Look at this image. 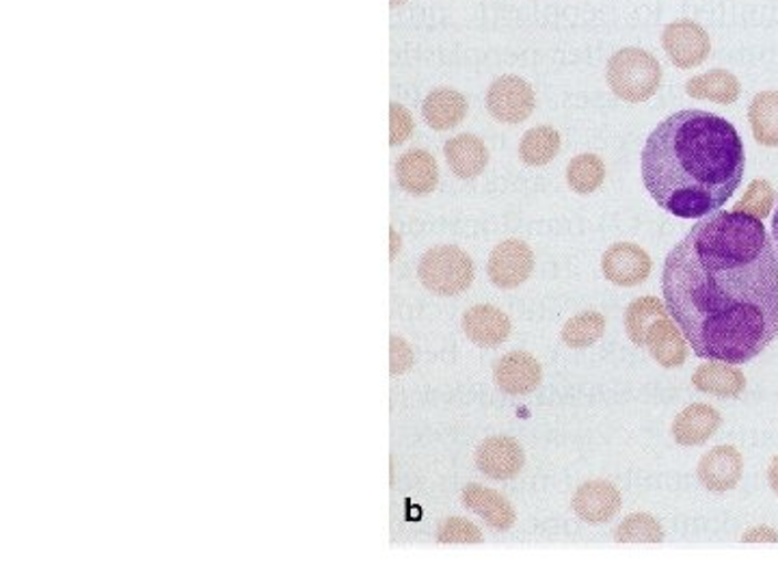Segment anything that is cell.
<instances>
[{
  "label": "cell",
  "instance_id": "cell-1",
  "mask_svg": "<svg viewBox=\"0 0 778 584\" xmlns=\"http://www.w3.org/2000/svg\"><path fill=\"white\" fill-rule=\"evenodd\" d=\"M662 292L701 359L746 364L778 338V255L761 219L718 210L675 244Z\"/></svg>",
  "mask_w": 778,
  "mask_h": 584
},
{
  "label": "cell",
  "instance_id": "cell-2",
  "mask_svg": "<svg viewBox=\"0 0 778 584\" xmlns=\"http://www.w3.org/2000/svg\"><path fill=\"white\" fill-rule=\"evenodd\" d=\"M744 165V144L735 126L696 108L660 122L640 158L646 191L680 219L718 212L742 185Z\"/></svg>",
  "mask_w": 778,
  "mask_h": 584
},
{
  "label": "cell",
  "instance_id": "cell-3",
  "mask_svg": "<svg viewBox=\"0 0 778 584\" xmlns=\"http://www.w3.org/2000/svg\"><path fill=\"white\" fill-rule=\"evenodd\" d=\"M606 79L614 96L630 104H640L658 94L662 85V65L646 50L623 49L610 56Z\"/></svg>",
  "mask_w": 778,
  "mask_h": 584
},
{
  "label": "cell",
  "instance_id": "cell-4",
  "mask_svg": "<svg viewBox=\"0 0 778 584\" xmlns=\"http://www.w3.org/2000/svg\"><path fill=\"white\" fill-rule=\"evenodd\" d=\"M420 282L439 296H454L467 291L474 282V260L456 244H438L429 249L418 267Z\"/></svg>",
  "mask_w": 778,
  "mask_h": 584
},
{
  "label": "cell",
  "instance_id": "cell-5",
  "mask_svg": "<svg viewBox=\"0 0 778 584\" xmlns=\"http://www.w3.org/2000/svg\"><path fill=\"white\" fill-rule=\"evenodd\" d=\"M536 106L533 85L522 76L506 74L491 83L486 92V111L493 119L502 124H522L526 122Z\"/></svg>",
  "mask_w": 778,
  "mask_h": 584
},
{
  "label": "cell",
  "instance_id": "cell-6",
  "mask_svg": "<svg viewBox=\"0 0 778 584\" xmlns=\"http://www.w3.org/2000/svg\"><path fill=\"white\" fill-rule=\"evenodd\" d=\"M533 271H535V253L530 244L519 239H508L504 243L495 244L486 262L488 280L504 291L526 284Z\"/></svg>",
  "mask_w": 778,
  "mask_h": 584
},
{
  "label": "cell",
  "instance_id": "cell-7",
  "mask_svg": "<svg viewBox=\"0 0 778 584\" xmlns=\"http://www.w3.org/2000/svg\"><path fill=\"white\" fill-rule=\"evenodd\" d=\"M662 46H664V52L669 54L671 63L680 70H692V67L701 65L712 52V42H709L707 31L690 18L675 20L664 29Z\"/></svg>",
  "mask_w": 778,
  "mask_h": 584
},
{
  "label": "cell",
  "instance_id": "cell-8",
  "mask_svg": "<svg viewBox=\"0 0 778 584\" xmlns=\"http://www.w3.org/2000/svg\"><path fill=\"white\" fill-rule=\"evenodd\" d=\"M653 269L651 255L635 243H614L601 258L603 278L621 289H633L649 280Z\"/></svg>",
  "mask_w": 778,
  "mask_h": 584
},
{
  "label": "cell",
  "instance_id": "cell-9",
  "mask_svg": "<svg viewBox=\"0 0 778 584\" xmlns=\"http://www.w3.org/2000/svg\"><path fill=\"white\" fill-rule=\"evenodd\" d=\"M526 463L522 444L511 436H491L476 450V468L493 481L515 479Z\"/></svg>",
  "mask_w": 778,
  "mask_h": 584
},
{
  "label": "cell",
  "instance_id": "cell-10",
  "mask_svg": "<svg viewBox=\"0 0 778 584\" xmlns=\"http://www.w3.org/2000/svg\"><path fill=\"white\" fill-rule=\"evenodd\" d=\"M493 382L508 396H526L543 382L540 362L528 351H511L495 362Z\"/></svg>",
  "mask_w": 778,
  "mask_h": 584
},
{
  "label": "cell",
  "instance_id": "cell-11",
  "mask_svg": "<svg viewBox=\"0 0 778 584\" xmlns=\"http://www.w3.org/2000/svg\"><path fill=\"white\" fill-rule=\"evenodd\" d=\"M623 507V496L619 487L610 481H586L576 489L571 509L586 524H606Z\"/></svg>",
  "mask_w": 778,
  "mask_h": 584
},
{
  "label": "cell",
  "instance_id": "cell-12",
  "mask_svg": "<svg viewBox=\"0 0 778 584\" xmlns=\"http://www.w3.org/2000/svg\"><path fill=\"white\" fill-rule=\"evenodd\" d=\"M701 486L709 491L725 493L739 486L744 474V459L735 446H716L705 452L696 468Z\"/></svg>",
  "mask_w": 778,
  "mask_h": 584
},
{
  "label": "cell",
  "instance_id": "cell-13",
  "mask_svg": "<svg viewBox=\"0 0 778 584\" xmlns=\"http://www.w3.org/2000/svg\"><path fill=\"white\" fill-rule=\"evenodd\" d=\"M463 332L467 336V341L474 342L476 346H485V348H495L502 342L508 341L513 325L506 312H502L495 305L481 303L470 307L463 314Z\"/></svg>",
  "mask_w": 778,
  "mask_h": 584
},
{
  "label": "cell",
  "instance_id": "cell-14",
  "mask_svg": "<svg viewBox=\"0 0 778 584\" xmlns=\"http://www.w3.org/2000/svg\"><path fill=\"white\" fill-rule=\"evenodd\" d=\"M644 346L662 368H680L685 364L690 353V342L685 341L683 332L671 319V314L658 319L649 327Z\"/></svg>",
  "mask_w": 778,
  "mask_h": 584
},
{
  "label": "cell",
  "instance_id": "cell-15",
  "mask_svg": "<svg viewBox=\"0 0 778 584\" xmlns=\"http://www.w3.org/2000/svg\"><path fill=\"white\" fill-rule=\"evenodd\" d=\"M396 180L411 195H429L439 182V165L427 149H409L396 163Z\"/></svg>",
  "mask_w": 778,
  "mask_h": 584
},
{
  "label": "cell",
  "instance_id": "cell-16",
  "mask_svg": "<svg viewBox=\"0 0 778 584\" xmlns=\"http://www.w3.org/2000/svg\"><path fill=\"white\" fill-rule=\"evenodd\" d=\"M723 425V416L707 403L687 405L673 423V438L680 446H701L714 438Z\"/></svg>",
  "mask_w": 778,
  "mask_h": 584
},
{
  "label": "cell",
  "instance_id": "cell-17",
  "mask_svg": "<svg viewBox=\"0 0 778 584\" xmlns=\"http://www.w3.org/2000/svg\"><path fill=\"white\" fill-rule=\"evenodd\" d=\"M463 504L470 511H474L479 518H483L493 531H508L517 520L515 507L508 502V498L491 487L476 486V483L465 487Z\"/></svg>",
  "mask_w": 778,
  "mask_h": 584
},
{
  "label": "cell",
  "instance_id": "cell-18",
  "mask_svg": "<svg viewBox=\"0 0 778 584\" xmlns=\"http://www.w3.org/2000/svg\"><path fill=\"white\" fill-rule=\"evenodd\" d=\"M692 386L718 398H739L746 389V377L735 364L707 359V364H701L694 371Z\"/></svg>",
  "mask_w": 778,
  "mask_h": 584
},
{
  "label": "cell",
  "instance_id": "cell-19",
  "mask_svg": "<svg viewBox=\"0 0 778 584\" xmlns=\"http://www.w3.org/2000/svg\"><path fill=\"white\" fill-rule=\"evenodd\" d=\"M450 171L461 180H472L481 176L488 165V149L476 135H459L443 146Z\"/></svg>",
  "mask_w": 778,
  "mask_h": 584
},
{
  "label": "cell",
  "instance_id": "cell-20",
  "mask_svg": "<svg viewBox=\"0 0 778 584\" xmlns=\"http://www.w3.org/2000/svg\"><path fill=\"white\" fill-rule=\"evenodd\" d=\"M467 108H470L467 97L461 92L450 87H439L424 97L422 115L433 131L443 133V131L456 128L465 119Z\"/></svg>",
  "mask_w": 778,
  "mask_h": 584
},
{
  "label": "cell",
  "instance_id": "cell-21",
  "mask_svg": "<svg viewBox=\"0 0 778 584\" xmlns=\"http://www.w3.org/2000/svg\"><path fill=\"white\" fill-rule=\"evenodd\" d=\"M742 92V85L735 74L727 70H709L685 83V94L696 100H709L718 104H733Z\"/></svg>",
  "mask_w": 778,
  "mask_h": 584
},
{
  "label": "cell",
  "instance_id": "cell-22",
  "mask_svg": "<svg viewBox=\"0 0 778 584\" xmlns=\"http://www.w3.org/2000/svg\"><path fill=\"white\" fill-rule=\"evenodd\" d=\"M748 122L757 144L778 147V92H761L753 97Z\"/></svg>",
  "mask_w": 778,
  "mask_h": 584
},
{
  "label": "cell",
  "instance_id": "cell-23",
  "mask_svg": "<svg viewBox=\"0 0 778 584\" xmlns=\"http://www.w3.org/2000/svg\"><path fill=\"white\" fill-rule=\"evenodd\" d=\"M563 146L560 133L551 126H536L530 128L519 144V158L530 167L549 165Z\"/></svg>",
  "mask_w": 778,
  "mask_h": 584
},
{
  "label": "cell",
  "instance_id": "cell-24",
  "mask_svg": "<svg viewBox=\"0 0 778 584\" xmlns=\"http://www.w3.org/2000/svg\"><path fill=\"white\" fill-rule=\"evenodd\" d=\"M662 316H669L666 301H660L658 296L633 299L632 303L628 305V312H625V330H628L630 341L635 346H644L649 327Z\"/></svg>",
  "mask_w": 778,
  "mask_h": 584
},
{
  "label": "cell",
  "instance_id": "cell-25",
  "mask_svg": "<svg viewBox=\"0 0 778 584\" xmlns=\"http://www.w3.org/2000/svg\"><path fill=\"white\" fill-rule=\"evenodd\" d=\"M606 182V163L597 154H580L567 165V185L571 191L590 195Z\"/></svg>",
  "mask_w": 778,
  "mask_h": 584
},
{
  "label": "cell",
  "instance_id": "cell-26",
  "mask_svg": "<svg viewBox=\"0 0 778 584\" xmlns=\"http://www.w3.org/2000/svg\"><path fill=\"white\" fill-rule=\"evenodd\" d=\"M603 334H606V316L601 312L588 310V312H580V314L571 316L565 323L560 338L567 346L580 351V348H588L595 342L601 341Z\"/></svg>",
  "mask_w": 778,
  "mask_h": 584
},
{
  "label": "cell",
  "instance_id": "cell-27",
  "mask_svg": "<svg viewBox=\"0 0 778 584\" xmlns=\"http://www.w3.org/2000/svg\"><path fill=\"white\" fill-rule=\"evenodd\" d=\"M614 541L617 543H662L664 529L649 513H632L617 526Z\"/></svg>",
  "mask_w": 778,
  "mask_h": 584
},
{
  "label": "cell",
  "instance_id": "cell-28",
  "mask_svg": "<svg viewBox=\"0 0 778 584\" xmlns=\"http://www.w3.org/2000/svg\"><path fill=\"white\" fill-rule=\"evenodd\" d=\"M775 201H777V194L768 180H753L744 197L735 204V210L764 221L772 212Z\"/></svg>",
  "mask_w": 778,
  "mask_h": 584
},
{
  "label": "cell",
  "instance_id": "cell-29",
  "mask_svg": "<svg viewBox=\"0 0 778 584\" xmlns=\"http://www.w3.org/2000/svg\"><path fill=\"white\" fill-rule=\"evenodd\" d=\"M483 539V531L463 518L445 520L438 531L439 543H481Z\"/></svg>",
  "mask_w": 778,
  "mask_h": 584
},
{
  "label": "cell",
  "instance_id": "cell-30",
  "mask_svg": "<svg viewBox=\"0 0 778 584\" xmlns=\"http://www.w3.org/2000/svg\"><path fill=\"white\" fill-rule=\"evenodd\" d=\"M413 128H416V122L409 108L398 102H391L389 104V146H400L407 139H411Z\"/></svg>",
  "mask_w": 778,
  "mask_h": 584
},
{
  "label": "cell",
  "instance_id": "cell-31",
  "mask_svg": "<svg viewBox=\"0 0 778 584\" xmlns=\"http://www.w3.org/2000/svg\"><path fill=\"white\" fill-rule=\"evenodd\" d=\"M389 373L396 377V375H402L407 373L411 366H413V348L409 346V342L398 338V336H391V342H389Z\"/></svg>",
  "mask_w": 778,
  "mask_h": 584
},
{
  "label": "cell",
  "instance_id": "cell-32",
  "mask_svg": "<svg viewBox=\"0 0 778 584\" xmlns=\"http://www.w3.org/2000/svg\"><path fill=\"white\" fill-rule=\"evenodd\" d=\"M744 543H757V541H772V543H778V533L772 531L770 526H755V529H748L744 536H742Z\"/></svg>",
  "mask_w": 778,
  "mask_h": 584
},
{
  "label": "cell",
  "instance_id": "cell-33",
  "mask_svg": "<svg viewBox=\"0 0 778 584\" xmlns=\"http://www.w3.org/2000/svg\"><path fill=\"white\" fill-rule=\"evenodd\" d=\"M768 483H770L772 491L778 496V455L770 461V468H768Z\"/></svg>",
  "mask_w": 778,
  "mask_h": 584
},
{
  "label": "cell",
  "instance_id": "cell-34",
  "mask_svg": "<svg viewBox=\"0 0 778 584\" xmlns=\"http://www.w3.org/2000/svg\"><path fill=\"white\" fill-rule=\"evenodd\" d=\"M772 241H775V249H777V255H778V206H777V212L772 215Z\"/></svg>",
  "mask_w": 778,
  "mask_h": 584
},
{
  "label": "cell",
  "instance_id": "cell-35",
  "mask_svg": "<svg viewBox=\"0 0 778 584\" xmlns=\"http://www.w3.org/2000/svg\"><path fill=\"white\" fill-rule=\"evenodd\" d=\"M396 247L400 249V239H398V237H396V232L391 230V258L396 255Z\"/></svg>",
  "mask_w": 778,
  "mask_h": 584
},
{
  "label": "cell",
  "instance_id": "cell-36",
  "mask_svg": "<svg viewBox=\"0 0 778 584\" xmlns=\"http://www.w3.org/2000/svg\"><path fill=\"white\" fill-rule=\"evenodd\" d=\"M402 2H407V0H391V7H396V4H402Z\"/></svg>",
  "mask_w": 778,
  "mask_h": 584
}]
</instances>
